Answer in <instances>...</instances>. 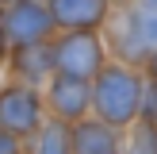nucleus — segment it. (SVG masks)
<instances>
[{"mask_svg":"<svg viewBox=\"0 0 157 154\" xmlns=\"http://www.w3.org/2000/svg\"><path fill=\"white\" fill-rule=\"evenodd\" d=\"M153 143H157V127H150L146 120L123 131V154H153Z\"/></svg>","mask_w":157,"mask_h":154,"instance_id":"11","label":"nucleus"},{"mask_svg":"<svg viewBox=\"0 0 157 154\" xmlns=\"http://www.w3.org/2000/svg\"><path fill=\"white\" fill-rule=\"evenodd\" d=\"M153 154H157V143H153Z\"/></svg>","mask_w":157,"mask_h":154,"instance_id":"16","label":"nucleus"},{"mask_svg":"<svg viewBox=\"0 0 157 154\" xmlns=\"http://www.w3.org/2000/svg\"><path fill=\"white\" fill-rule=\"evenodd\" d=\"M50 43H54V38H50ZM50 43H42V46H23V50H8V62H4L8 81L42 89V85L54 77V50H50Z\"/></svg>","mask_w":157,"mask_h":154,"instance_id":"7","label":"nucleus"},{"mask_svg":"<svg viewBox=\"0 0 157 154\" xmlns=\"http://www.w3.org/2000/svg\"><path fill=\"white\" fill-rule=\"evenodd\" d=\"M127 8V19L134 23L138 38L146 43V50H157V0H119Z\"/></svg>","mask_w":157,"mask_h":154,"instance_id":"10","label":"nucleus"},{"mask_svg":"<svg viewBox=\"0 0 157 154\" xmlns=\"http://www.w3.org/2000/svg\"><path fill=\"white\" fill-rule=\"evenodd\" d=\"M42 100H46V116L69 123V127L92 116V85L77 81V77H65V73H54L42 85Z\"/></svg>","mask_w":157,"mask_h":154,"instance_id":"5","label":"nucleus"},{"mask_svg":"<svg viewBox=\"0 0 157 154\" xmlns=\"http://www.w3.org/2000/svg\"><path fill=\"white\" fill-rule=\"evenodd\" d=\"M58 31H104L115 0H46Z\"/></svg>","mask_w":157,"mask_h":154,"instance_id":"6","label":"nucleus"},{"mask_svg":"<svg viewBox=\"0 0 157 154\" xmlns=\"http://www.w3.org/2000/svg\"><path fill=\"white\" fill-rule=\"evenodd\" d=\"M69 146H73V154H123V131L88 116L69 127Z\"/></svg>","mask_w":157,"mask_h":154,"instance_id":"8","label":"nucleus"},{"mask_svg":"<svg viewBox=\"0 0 157 154\" xmlns=\"http://www.w3.org/2000/svg\"><path fill=\"white\" fill-rule=\"evenodd\" d=\"M54 50V73L77 77V81H96V73L107 66V43L100 31H58L50 43Z\"/></svg>","mask_w":157,"mask_h":154,"instance_id":"2","label":"nucleus"},{"mask_svg":"<svg viewBox=\"0 0 157 154\" xmlns=\"http://www.w3.org/2000/svg\"><path fill=\"white\" fill-rule=\"evenodd\" d=\"M58 35L54 15L46 0H15L4 8V38L8 50H23V46H42Z\"/></svg>","mask_w":157,"mask_h":154,"instance_id":"4","label":"nucleus"},{"mask_svg":"<svg viewBox=\"0 0 157 154\" xmlns=\"http://www.w3.org/2000/svg\"><path fill=\"white\" fill-rule=\"evenodd\" d=\"M0 154H23V143L15 135H8L4 127H0Z\"/></svg>","mask_w":157,"mask_h":154,"instance_id":"13","label":"nucleus"},{"mask_svg":"<svg viewBox=\"0 0 157 154\" xmlns=\"http://www.w3.org/2000/svg\"><path fill=\"white\" fill-rule=\"evenodd\" d=\"M4 62H8V38H4V8H0V73H4Z\"/></svg>","mask_w":157,"mask_h":154,"instance_id":"14","label":"nucleus"},{"mask_svg":"<svg viewBox=\"0 0 157 154\" xmlns=\"http://www.w3.org/2000/svg\"><path fill=\"white\" fill-rule=\"evenodd\" d=\"M150 127H157V81H146V96H142V116Z\"/></svg>","mask_w":157,"mask_h":154,"instance_id":"12","label":"nucleus"},{"mask_svg":"<svg viewBox=\"0 0 157 154\" xmlns=\"http://www.w3.org/2000/svg\"><path fill=\"white\" fill-rule=\"evenodd\" d=\"M23 154H73V146H69V123L46 116V123L23 143Z\"/></svg>","mask_w":157,"mask_h":154,"instance_id":"9","label":"nucleus"},{"mask_svg":"<svg viewBox=\"0 0 157 154\" xmlns=\"http://www.w3.org/2000/svg\"><path fill=\"white\" fill-rule=\"evenodd\" d=\"M8 4H15V0H0V8H8Z\"/></svg>","mask_w":157,"mask_h":154,"instance_id":"15","label":"nucleus"},{"mask_svg":"<svg viewBox=\"0 0 157 154\" xmlns=\"http://www.w3.org/2000/svg\"><path fill=\"white\" fill-rule=\"evenodd\" d=\"M146 73L123 62H107L92 81V116L115 131H127L142 116Z\"/></svg>","mask_w":157,"mask_h":154,"instance_id":"1","label":"nucleus"},{"mask_svg":"<svg viewBox=\"0 0 157 154\" xmlns=\"http://www.w3.org/2000/svg\"><path fill=\"white\" fill-rule=\"evenodd\" d=\"M42 123H46L42 89L19 85V81H0V127H4L8 135H15L19 143H27Z\"/></svg>","mask_w":157,"mask_h":154,"instance_id":"3","label":"nucleus"}]
</instances>
